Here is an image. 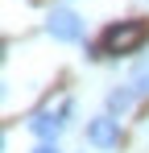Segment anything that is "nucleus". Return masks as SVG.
Listing matches in <instances>:
<instances>
[{"instance_id": "5", "label": "nucleus", "mask_w": 149, "mask_h": 153, "mask_svg": "<svg viewBox=\"0 0 149 153\" xmlns=\"http://www.w3.org/2000/svg\"><path fill=\"white\" fill-rule=\"evenodd\" d=\"M133 100H137V87H120V91L108 95V112H128Z\"/></svg>"}, {"instance_id": "2", "label": "nucleus", "mask_w": 149, "mask_h": 153, "mask_svg": "<svg viewBox=\"0 0 149 153\" xmlns=\"http://www.w3.org/2000/svg\"><path fill=\"white\" fill-rule=\"evenodd\" d=\"M46 29H50L54 42H79V37H83V21L74 17L71 8H54L50 21H46Z\"/></svg>"}, {"instance_id": "6", "label": "nucleus", "mask_w": 149, "mask_h": 153, "mask_svg": "<svg viewBox=\"0 0 149 153\" xmlns=\"http://www.w3.org/2000/svg\"><path fill=\"white\" fill-rule=\"evenodd\" d=\"M133 87H137V95H149V62L137 66V75H133Z\"/></svg>"}, {"instance_id": "7", "label": "nucleus", "mask_w": 149, "mask_h": 153, "mask_svg": "<svg viewBox=\"0 0 149 153\" xmlns=\"http://www.w3.org/2000/svg\"><path fill=\"white\" fill-rule=\"evenodd\" d=\"M33 153H58V145H54V141H42V145H37Z\"/></svg>"}, {"instance_id": "3", "label": "nucleus", "mask_w": 149, "mask_h": 153, "mask_svg": "<svg viewBox=\"0 0 149 153\" xmlns=\"http://www.w3.org/2000/svg\"><path fill=\"white\" fill-rule=\"evenodd\" d=\"M87 141L99 145V149H112V145H120V120H112V116H99L87 124Z\"/></svg>"}, {"instance_id": "4", "label": "nucleus", "mask_w": 149, "mask_h": 153, "mask_svg": "<svg viewBox=\"0 0 149 153\" xmlns=\"http://www.w3.org/2000/svg\"><path fill=\"white\" fill-rule=\"evenodd\" d=\"M62 124H66V120H62V112H58V116H54V112H37V116L29 120V132H33V137H42V141H54V137L62 132Z\"/></svg>"}, {"instance_id": "1", "label": "nucleus", "mask_w": 149, "mask_h": 153, "mask_svg": "<svg viewBox=\"0 0 149 153\" xmlns=\"http://www.w3.org/2000/svg\"><path fill=\"white\" fill-rule=\"evenodd\" d=\"M145 42H149V25L145 21H120V25L104 29L99 46L87 50V54H91V58H99V54H133V50H141Z\"/></svg>"}]
</instances>
